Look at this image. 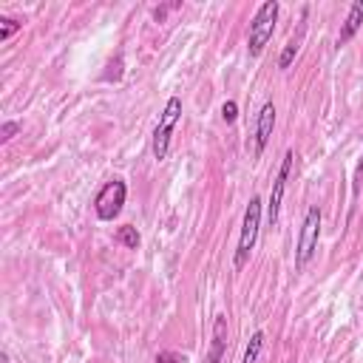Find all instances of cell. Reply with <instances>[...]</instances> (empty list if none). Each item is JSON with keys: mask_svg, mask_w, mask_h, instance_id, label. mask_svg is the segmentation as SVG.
<instances>
[{"mask_svg": "<svg viewBox=\"0 0 363 363\" xmlns=\"http://www.w3.org/2000/svg\"><path fill=\"white\" fill-rule=\"evenodd\" d=\"M275 20H278V3H275V0H267V3L255 11V17H252V23H250V54H252V57H258V54L264 51V45L272 40Z\"/></svg>", "mask_w": 363, "mask_h": 363, "instance_id": "obj_1", "label": "cell"}, {"mask_svg": "<svg viewBox=\"0 0 363 363\" xmlns=\"http://www.w3.org/2000/svg\"><path fill=\"white\" fill-rule=\"evenodd\" d=\"M258 227H261V199L252 196L247 210H244V224H241V238H238V250H235V269H241L255 247L258 238Z\"/></svg>", "mask_w": 363, "mask_h": 363, "instance_id": "obj_2", "label": "cell"}, {"mask_svg": "<svg viewBox=\"0 0 363 363\" xmlns=\"http://www.w3.org/2000/svg\"><path fill=\"white\" fill-rule=\"evenodd\" d=\"M318 235H320V210L312 204L306 210V218L301 227V238H298V250H295V269H303L309 264V258L318 250Z\"/></svg>", "mask_w": 363, "mask_h": 363, "instance_id": "obj_3", "label": "cell"}, {"mask_svg": "<svg viewBox=\"0 0 363 363\" xmlns=\"http://www.w3.org/2000/svg\"><path fill=\"white\" fill-rule=\"evenodd\" d=\"M179 116H182V99H179V96H170L167 105H164V113L159 116V125H156V130H153V156H156L159 162L167 156L170 133H173Z\"/></svg>", "mask_w": 363, "mask_h": 363, "instance_id": "obj_4", "label": "cell"}, {"mask_svg": "<svg viewBox=\"0 0 363 363\" xmlns=\"http://www.w3.org/2000/svg\"><path fill=\"white\" fill-rule=\"evenodd\" d=\"M125 196H128L125 182H122V179H111V182L96 193V199H94L96 216H99L102 221H113V218L119 216L122 204H125Z\"/></svg>", "mask_w": 363, "mask_h": 363, "instance_id": "obj_5", "label": "cell"}, {"mask_svg": "<svg viewBox=\"0 0 363 363\" xmlns=\"http://www.w3.org/2000/svg\"><path fill=\"white\" fill-rule=\"evenodd\" d=\"M292 159H295L292 150H286V153H284V162H281V170H278V176H275V182H272V193H269V204H267V221H269V224L278 221V210H281L286 176H289V170H292Z\"/></svg>", "mask_w": 363, "mask_h": 363, "instance_id": "obj_6", "label": "cell"}, {"mask_svg": "<svg viewBox=\"0 0 363 363\" xmlns=\"http://www.w3.org/2000/svg\"><path fill=\"white\" fill-rule=\"evenodd\" d=\"M272 128H275V105L267 102V105L261 108L258 125H255V156L264 153V147H267V142H269V136H272Z\"/></svg>", "mask_w": 363, "mask_h": 363, "instance_id": "obj_7", "label": "cell"}, {"mask_svg": "<svg viewBox=\"0 0 363 363\" xmlns=\"http://www.w3.org/2000/svg\"><path fill=\"white\" fill-rule=\"evenodd\" d=\"M224 349H227V318L216 315V320H213V343H210V354H207L204 363H221Z\"/></svg>", "mask_w": 363, "mask_h": 363, "instance_id": "obj_8", "label": "cell"}, {"mask_svg": "<svg viewBox=\"0 0 363 363\" xmlns=\"http://www.w3.org/2000/svg\"><path fill=\"white\" fill-rule=\"evenodd\" d=\"M360 23H363V0L352 3V9H349V17H346V23H343V28H340V37H337V43H340V45H343V43H349V40L357 34Z\"/></svg>", "mask_w": 363, "mask_h": 363, "instance_id": "obj_9", "label": "cell"}, {"mask_svg": "<svg viewBox=\"0 0 363 363\" xmlns=\"http://www.w3.org/2000/svg\"><path fill=\"white\" fill-rule=\"evenodd\" d=\"M261 346H264V332H255L244 349V363H258V354H261Z\"/></svg>", "mask_w": 363, "mask_h": 363, "instance_id": "obj_10", "label": "cell"}, {"mask_svg": "<svg viewBox=\"0 0 363 363\" xmlns=\"http://www.w3.org/2000/svg\"><path fill=\"white\" fill-rule=\"evenodd\" d=\"M116 241L125 244L128 250H136V247H139V233H136V227H119Z\"/></svg>", "mask_w": 363, "mask_h": 363, "instance_id": "obj_11", "label": "cell"}, {"mask_svg": "<svg viewBox=\"0 0 363 363\" xmlns=\"http://www.w3.org/2000/svg\"><path fill=\"white\" fill-rule=\"evenodd\" d=\"M295 54H298V40H289L286 48H284L281 57H278V68H289V62L295 60Z\"/></svg>", "mask_w": 363, "mask_h": 363, "instance_id": "obj_12", "label": "cell"}, {"mask_svg": "<svg viewBox=\"0 0 363 363\" xmlns=\"http://www.w3.org/2000/svg\"><path fill=\"white\" fill-rule=\"evenodd\" d=\"M0 23H3V26H0V40H9L14 31H20V23H17V20H9V17H3Z\"/></svg>", "mask_w": 363, "mask_h": 363, "instance_id": "obj_13", "label": "cell"}, {"mask_svg": "<svg viewBox=\"0 0 363 363\" xmlns=\"http://www.w3.org/2000/svg\"><path fill=\"white\" fill-rule=\"evenodd\" d=\"M156 363H187V357L179 354V352H159L156 354Z\"/></svg>", "mask_w": 363, "mask_h": 363, "instance_id": "obj_14", "label": "cell"}, {"mask_svg": "<svg viewBox=\"0 0 363 363\" xmlns=\"http://www.w3.org/2000/svg\"><path fill=\"white\" fill-rule=\"evenodd\" d=\"M221 116H224V122H233V119L238 116V105H235L233 99H230V102H224V105H221Z\"/></svg>", "mask_w": 363, "mask_h": 363, "instance_id": "obj_15", "label": "cell"}, {"mask_svg": "<svg viewBox=\"0 0 363 363\" xmlns=\"http://www.w3.org/2000/svg\"><path fill=\"white\" fill-rule=\"evenodd\" d=\"M17 130H20V125H17V122H3V128H0V142H9Z\"/></svg>", "mask_w": 363, "mask_h": 363, "instance_id": "obj_16", "label": "cell"}, {"mask_svg": "<svg viewBox=\"0 0 363 363\" xmlns=\"http://www.w3.org/2000/svg\"><path fill=\"white\" fill-rule=\"evenodd\" d=\"M360 173H363V159H360V164H357V176H360Z\"/></svg>", "mask_w": 363, "mask_h": 363, "instance_id": "obj_17", "label": "cell"}]
</instances>
